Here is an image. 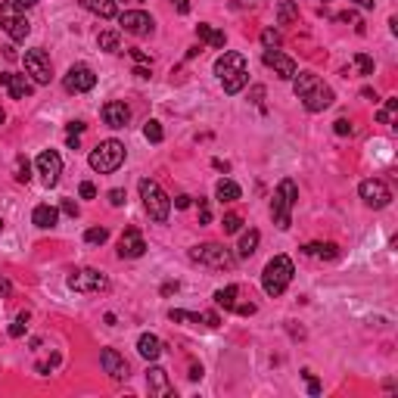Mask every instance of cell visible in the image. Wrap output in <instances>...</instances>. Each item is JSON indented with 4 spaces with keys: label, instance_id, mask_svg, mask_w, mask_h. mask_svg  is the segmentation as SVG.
I'll use <instances>...</instances> for the list:
<instances>
[{
    "label": "cell",
    "instance_id": "30",
    "mask_svg": "<svg viewBox=\"0 0 398 398\" xmlns=\"http://www.w3.org/2000/svg\"><path fill=\"white\" fill-rule=\"evenodd\" d=\"M277 19H280V25L296 22V19H298V6L292 3V0H280V6H277Z\"/></svg>",
    "mask_w": 398,
    "mask_h": 398
},
{
    "label": "cell",
    "instance_id": "21",
    "mask_svg": "<svg viewBox=\"0 0 398 398\" xmlns=\"http://www.w3.org/2000/svg\"><path fill=\"white\" fill-rule=\"evenodd\" d=\"M168 317L178 321V323H205V327H218V323H221V317H218L215 311H209V314H193V311L171 308V311H168Z\"/></svg>",
    "mask_w": 398,
    "mask_h": 398
},
{
    "label": "cell",
    "instance_id": "9",
    "mask_svg": "<svg viewBox=\"0 0 398 398\" xmlns=\"http://www.w3.org/2000/svg\"><path fill=\"white\" fill-rule=\"evenodd\" d=\"M68 290L72 292H106L109 290V280H106V274H100L97 267H78V271L68 274Z\"/></svg>",
    "mask_w": 398,
    "mask_h": 398
},
{
    "label": "cell",
    "instance_id": "18",
    "mask_svg": "<svg viewBox=\"0 0 398 398\" xmlns=\"http://www.w3.org/2000/svg\"><path fill=\"white\" fill-rule=\"evenodd\" d=\"M146 386H149V395H155V398L174 395V386H171V379H168L165 367H149V370H146Z\"/></svg>",
    "mask_w": 398,
    "mask_h": 398
},
{
    "label": "cell",
    "instance_id": "35",
    "mask_svg": "<svg viewBox=\"0 0 398 398\" xmlns=\"http://www.w3.org/2000/svg\"><path fill=\"white\" fill-rule=\"evenodd\" d=\"M28 311H22V314H19L16 317V323H12V327H10V336H12V339H19V336H25V330H28Z\"/></svg>",
    "mask_w": 398,
    "mask_h": 398
},
{
    "label": "cell",
    "instance_id": "34",
    "mask_svg": "<svg viewBox=\"0 0 398 398\" xmlns=\"http://www.w3.org/2000/svg\"><path fill=\"white\" fill-rule=\"evenodd\" d=\"M16 180L19 184H28L31 180V165H28L25 155H16Z\"/></svg>",
    "mask_w": 398,
    "mask_h": 398
},
{
    "label": "cell",
    "instance_id": "6",
    "mask_svg": "<svg viewBox=\"0 0 398 398\" xmlns=\"http://www.w3.org/2000/svg\"><path fill=\"white\" fill-rule=\"evenodd\" d=\"M140 199H143V209H146V215L153 218V221H168V211H171V199L165 196V190H162L159 184H155L153 178H143L140 180Z\"/></svg>",
    "mask_w": 398,
    "mask_h": 398
},
{
    "label": "cell",
    "instance_id": "1",
    "mask_svg": "<svg viewBox=\"0 0 398 398\" xmlns=\"http://www.w3.org/2000/svg\"><path fill=\"white\" fill-rule=\"evenodd\" d=\"M292 91L302 100V106L308 112H323L333 106V91L330 84H323L314 72H296L292 75Z\"/></svg>",
    "mask_w": 398,
    "mask_h": 398
},
{
    "label": "cell",
    "instance_id": "28",
    "mask_svg": "<svg viewBox=\"0 0 398 398\" xmlns=\"http://www.w3.org/2000/svg\"><path fill=\"white\" fill-rule=\"evenodd\" d=\"M81 6L91 12H97L100 19H112L115 16V0H81Z\"/></svg>",
    "mask_w": 398,
    "mask_h": 398
},
{
    "label": "cell",
    "instance_id": "13",
    "mask_svg": "<svg viewBox=\"0 0 398 398\" xmlns=\"http://www.w3.org/2000/svg\"><path fill=\"white\" fill-rule=\"evenodd\" d=\"M118 25H122L128 35H134V37L153 35V16L143 12V10H124L122 16H118Z\"/></svg>",
    "mask_w": 398,
    "mask_h": 398
},
{
    "label": "cell",
    "instance_id": "50",
    "mask_svg": "<svg viewBox=\"0 0 398 398\" xmlns=\"http://www.w3.org/2000/svg\"><path fill=\"white\" fill-rule=\"evenodd\" d=\"M131 56H134L137 62H149V53H143V50H131Z\"/></svg>",
    "mask_w": 398,
    "mask_h": 398
},
{
    "label": "cell",
    "instance_id": "62",
    "mask_svg": "<svg viewBox=\"0 0 398 398\" xmlns=\"http://www.w3.org/2000/svg\"><path fill=\"white\" fill-rule=\"evenodd\" d=\"M323 3H327V0H323Z\"/></svg>",
    "mask_w": 398,
    "mask_h": 398
},
{
    "label": "cell",
    "instance_id": "48",
    "mask_svg": "<svg viewBox=\"0 0 398 398\" xmlns=\"http://www.w3.org/2000/svg\"><path fill=\"white\" fill-rule=\"evenodd\" d=\"M66 131H68V134H81V131H84V122H68Z\"/></svg>",
    "mask_w": 398,
    "mask_h": 398
},
{
    "label": "cell",
    "instance_id": "37",
    "mask_svg": "<svg viewBox=\"0 0 398 398\" xmlns=\"http://www.w3.org/2000/svg\"><path fill=\"white\" fill-rule=\"evenodd\" d=\"M352 62H354V68H358L361 75H373V59L367 53H354Z\"/></svg>",
    "mask_w": 398,
    "mask_h": 398
},
{
    "label": "cell",
    "instance_id": "57",
    "mask_svg": "<svg viewBox=\"0 0 398 398\" xmlns=\"http://www.w3.org/2000/svg\"><path fill=\"white\" fill-rule=\"evenodd\" d=\"M361 97H364V100H377V93H373L370 87H364V91H361Z\"/></svg>",
    "mask_w": 398,
    "mask_h": 398
},
{
    "label": "cell",
    "instance_id": "26",
    "mask_svg": "<svg viewBox=\"0 0 398 398\" xmlns=\"http://www.w3.org/2000/svg\"><path fill=\"white\" fill-rule=\"evenodd\" d=\"M258 240H261L258 230H246V234L240 236V246H236V258H249V255H255Z\"/></svg>",
    "mask_w": 398,
    "mask_h": 398
},
{
    "label": "cell",
    "instance_id": "43",
    "mask_svg": "<svg viewBox=\"0 0 398 398\" xmlns=\"http://www.w3.org/2000/svg\"><path fill=\"white\" fill-rule=\"evenodd\" d=\"M302 377H305V379H308V392H311V395H321V383H317V379H314V377H311V373H308V370H305V373H302Z\"/></svg>",
    "mask_w": 398,
    "mask_h": 398
},
{
    "label": "cell",
    "instance_id": "36",
    "mask_svg": "<svg viewBox=\"0 0 398 398\" xmlns=\"http://www.w3.org/2000/svg\"><path fill=\"white\" fill-rule=\"evenodd\" d=\"M221 227H224V234H240V227H243V218L240 215H224V221H221Z\"/></svg>",
    "mask_w": 398,
    "mask_h": 398
},
{
    "label": "cell",
    "instance_id": "8",
    "mask_svg": "<svg viewBox=\"0 0 398 398\" xmlns=\"http://www.w3.org/2000/svg\"><path fill=\"white\" fill-rule=\"evenodd\" d=\"M193 261H199V265L205 267H218V271H224V267H234V255H230L227 246H221V243H202V246H196L190 252Z\"/></svg>",
    "mask_w": 398,
    "mask_h": 398
},
{
    "label": "cell",
    "instance_id": "32",
    "mask_svg": "<svg viewBox=\"0 0 398 398\" xmlns=\"http://www.w3.org/2000/svg\"><path fill=\"white\" fill-rule=\"evenodd\" d=\"M97 44H100V50H106V53H115L118 50V31H100Z\"/></svg>",
    "mask_w": 398,
    "mask_h": 398
},
{
    "label": "cell",
    "instance_id": "56",
    "mask_svg": "<svg viewBox=\"0 0 398 398\" xmlns=\"http://www.w3.org/2000/svg\"><path fill=\"white\" fill-rule=\"evenodd\" d=\"M178 12H190V0H178Z\"/></svg>",
    "mask_w": 398,
    "mask_h": 398
},
{
    "label": "cell",
    "instance_id": "17",
    "mask_svg": "<svg viewBox=\"0 0 398 398\" xmlns=\"http://www.w3.org/2000/svg\"><path fill=\"white\" fill-rule=\"evenodd\" d=\"M143 252H146V243H143L140 230L128 227L122 234V240H118V255H122V258H140Z\"/></svg>",
    "mask_w": 398,
    "mask_h": 398
},
{
    "label": "cell",
    "instance_id": "61",
    "mask_svg": "<svg viewBox=\"0 0 398 398\" xmlns=\"http://www.w3.org/2000/svg\"><path fill=\"white\" fill-rule=\"evenodd\" d=\"M0 230H3V218H0Z\"/></svg>",
    "mask_w": 398,
    "mask_h": 398
},
{
    "label": "cell",
    "instance_id": "25",
    "mask_svg": "<svg viewBox=\"0 0 398 398\" xmlns=\"http://www.w3.org/2000/svg\"><path fill=\"white\" fill-rule=\"evenodd\" d=\"M302 252H305V255H314V258L333 261L336 255H339V246H336V243H308V246H305Z\"/></svg>",
    "mask_w": 398,
    "mask_h": 398
},
{
    "label": "cell",
    "instance_id": "5",
    "mask_svg": "<svg viewBox=\"0 0 398 398\" xmlns=\"http://www.w3.org/2000/svg\"><path fill=\"white\" fill-rule=\"evenodd\" d=\"M124 155H128V149H124L122 140H103V143H97V149H93L91 155H87V162H91L93 171L112 174V171H118V168H122Z\"/></svg>",
    "mask_w": 398,
    "mask_h": 398
},
{
    "label": "cell",
    "instance_id": "11",
    "mask_svg": "<svg viewBox=\"0 0 398 398\" xmlns=\"http://www.w3.org/2000/svg\"><path fill=\"white\" fill-rule=\"evenodd\" d=\"M93 84H97V75H93V68L84 66V62L72 66L66 72V78H62V87H66L68 93H87V91H93Z\"/></svg>",
    "mask_w": 398,
    "mask_h": 398
},
{
    "label": "cell",
    "instance_id": "12",
    "mask_svg": "<svg viewBox=\"0 0 398 398\" xmlns=\"http://www.w3.org/2000/svg\"><path fill=\"white\" fill-rule=\"evenodd\" d=\"M358 193H361V199H364L367 205H373V209H386V205L392 202V190L383 184V180H377V178L361 180Z\"/></svg>",
    "mask_w": 398,
    "mask_h": 398
},
{
    "label": "cell",
    "instance_id": "42",
    "mask_svg": "<svg viewBox=\"0 0 398 398\" xmlns=\"http://www.w3.org/2000/svg\"><path fill=\"white\" fill-rule=\"evenodd\" d=\"M81 199H93V196H97V187H93L91 184V180H84V184H81Z\"/></svg>",
    "mask_w": 398,
    "mask_h": 398
},
{
    "label": "cell",
    "instance_id": "3",
    "mask_svg": "<svg viewBox=\"0 0 398 398\" xmlns=\"http://www.w3.org/2000/svg\"><path fill=\"white\" fill-rule=\"evenodd\" d=\"M292 274H296L292 261L286 258V255H274V258L265 265V271H261V290H265L271 298L283 296L286 286L292 283Z\"/></svg>",
    "mask_w": 398,
    "mask_h": 398
},
{
    "label": "cell",
    "instance_id": "22",
    "mask_svg": "<svg viewBox=\"0 0 398 398\" xmlns=\"http://www.w3.org/2000/svg\"><path fill=\"white\" fill-rule=\"evenodd\" d=\"M31 221H35V227L50 230V227H56V221H59V209H53L50 202H41L35 211H31Z\"/></svg>",
    "mask_w": 398,
    "mask_h": 398
},
{
    "label": "cell",
    "instance_id": "45",
    "mask_svg": "<svg viewBox=\"0 0 398 398\" xmlns=\"http://www.w3.org/2000/svg\"><path fill=\"white\" fill-rule=\"evenodd\" d=\"M234 311L246 317V314H255V305H252V302H249V305H234Z\"/></svg>",
    "mask_w": 398,
    "mask_h": 398
},
{
    "label": "cell",
    "instance_id": "55",
    "mask_svg": "<svg viewBox=\"0 0 398 398\" xmlns=\"http://www.w3.org/2000/svg\"><path fill=\"white\" fill-rule=\"evenodd\" d=\"M168 292H178V283H165V286H162V296H168Z\"/></svg>",
    "mask_w": 398,
    "mask_h": 398
},
{
    "label": "cell",
    "instance_id": "40",
    "mask_svg": "<svg viewBox=\"0 0 398 398\" xmlns=\"http://www.w3.org/2000/svg\"><path fill=\"white\" fill-rule=\"evenodd\" d=\"M333 131L339 137H345V134H352V122L348 118H336V124H333Z\"/></svg>",
    "mask_w": 398,
    "mask_h": 398
},
{
    "label": "cell",
    "instance_id": "52",
    "mask_svg": "<svg viewBox=\"0 0 398 398\" xmlns=\"http://www.w3.org/2000/svg\"><path fill=\"white\" fill-rule=\"evenodd\" d=\"M174 205H178V209H190V196H178Z\"/></svg>",
    "mask_w": 398,
    "mask_h": 398
},
{
    "label": "cell",
    "instance_id": "20",
    "mask_svg": "<svg viewBox=\"0 0 398 398\" xmlns=\"http://www.w3.org/2000/svg\"><path fill=\"white\" fill-rule=\"evenodd\" d=\"M103 122L109 124V128H128L131 122V109L122 103V100H112V103L103 106Z\"/></svg>",
    "mask_w": 398,
    "mask_h": 398
},
{
    "label": "cell",
    "instance_id": "33",
    "mask_svg": "<svg viewBox=\"0 0 398 398\" xmlns=\"http://www.w3.org/2000/svg\"><path fill=\"white\" fill-rule=\"evenodd\" d=\"M106 240H109V230L106 227H91L84 234V243H91V246H103Z\"/></svg>",
    "mask_w": 398,
    "mask_h": 398
},
{
    "label": "cell",
    "instance_id": "2",
    "mask_svg": "<svg viewBox=\"0 0 398 398\" xmlns=\"http://www.w3.org/2000/svg\"><path fill=\"white\" fill-rule=\"evenodd\" d=\"M215 75L221 78V84L227 93H240L249 81L246 56L236 53V50H224V53L215 59Z\"/></svg>",
    "mask_w": 398,
    "mask_h": 398
},
{
    "label": "cell",
    "instance_id": "4",
    "mask_svg": "<svg viewBox=\"0 0 398 398\" xmlns=\"http://www.w3.org/2000/svg\"><path fill=\"white\" fill-rule=\"evenodd\" d=\"M296 199H298V187L292 178H283L274 190V199H271V215H274V224L280 230H290L292 224V209H296Z\"/></svg>",
    "mask_w": 398,
    "mask_h": 398
},
{
    "label": "cell",
    "instance_id": "7",
    "mask_svg": "<svg viewBox=\"0 0 398 398\" xmlns=\"http://www.w3.org/2000/svg\"><path fill=\"white\" fill-rule=\"evenodd\" d=\"M25 6H19L16 0H6V3H0V28L6 31V35L12 37V41H25L31 31V22L25 19Z\"/></svg>",
    "mask_w": 398,
    "mask_h": 398
},
{
    "label": "cell",
    "instance_id": "41",
    "mask_svg": "<svg viewBox=\"0 0 398 398\" xmlns=\"http://www.w3.org/2000/svg\"><path fill=\"white\" fill-rule=\"evenodd\" d=\"M62 211H66L68 218H78V202H75V199H62Z\"/></svg>",
    "mask_w": 398,
    "mask_h": 398
},
{
    "label": "cell",
    "instance_id": "60",
    "mask_svg": "<svg viewBox=\"0 0 398 398\" xmlns=\"http://www.w3.org/2000/svg\"><path fill=\"white\" fill-rule=\"evenodd\" d=\"M3 122H6V112H3V109H0V124H3Z\"/></svg>",
    "mask_w": 398,
    "mask_h": 398
},
{
    "label": "cell",
    "instance_id": "29",
    "mask_svg": "<svg viewBox=\"0 0 398 398\" xmlns=\"http://www.w3.org/2000/svg\"><path fill=\"white\" fill-rule=\"evenodd\" d=\"M215 196L221 199V202H236V199H240V187H236L230 178H224L215 184Z\"/></svg>",
    "mask_w": 398,
    "mask_h": 398
},
{
    "label": "cell",
    "instance_id": "39",
    "mask_svg": "<svg viewBox=\"0 0 398 398\" xmlns=\"http://www.w3.org/2000/svg\"><path fill=\"white\" fill-rule=\"evenodd\" d=\"M336 19H339V22H352V25H354V28H358V31H364V25H361V19H358V16H354V12H352V10L339 12V16H336Z\"/></svg>",
    "mask_w": 398,
    "mask_h": 398
},
{
    "label": "cell",
    "instance_id": "16",
    "mask_svg": "<svg viewBox=\"0 0 398 398\" xmlns=\"http://www.w3.org/2000/svg\"><path fill=\"white\" fill-rule=\"evenodd\" d=\"M0 87H3L12 100H25V97H31V91H35V84L19 72H0Z\"/></svg>",
    "mask_w": 398,
    "mask_h": 398
},
{
    "label": "cell",
    "instance_id": "10",
    "mask_svg": "<svg viewBox=\"0 0 398 398\" xmlns=\"http://www.w3.org/2000/svg\"><path fill=\"white\" fill-rule=\"evenodd\" d=\"M25 72L31 75L35 84H50V78H53V66H50L47 50H44V47L25 50Z\"/></svg>",
    "mask_w": 398,
    "mask_h": 398
},
{
    "label": "cell",
    "instance_id": "14",
    "mask_svg": "<svg viewBox=\"0 0 398 398\" xmlns=\"http://www.w3.org/2000/svg\"><path fill=\"white\" fill-rule=\"evenodd\" d=\"M261 59H265V66L267 68H274V75H277V78H283V81H292V75L298 72L296 68V59H292V56H286L283 50H265V56H261Z\"/></svg>",
    "mask_w": 398,
    "mask_h": 398
},
{
    "label": "cell",
    "instance_id": "19",
    "mask_svg": "<svg viewBox=\"0 0 398 398\" xmlns=\"http://www.w3.org/2000/svg\"><path fill=\"white\" fill-rule=\"evenodd\" d=\"M100 364H103V370L109 373L112 379H128V361H124L115 348H103V352H100Z\"/></svg>",
    "mask_w": 398,
    "mask_h": 398
},
{
    "label": "cell",
    "instance_id": "44",
    "mask_svg": "<svg viewBox=\"0 0 398 398\" xmlns=\"http://www.w3.org/2000/svg\"><path fill=\"white\" fill-rule=\"evenodd\" d=\"M109 202L112 205H124V190H109Z\"/></svg>",
    "mask_w": 398,
    "mask_h": 398
},
{
    "label": "cell",
    "instance_id": "58",
    "mask_svg": "<svg viewBox=\"0 0 398 398\" xmlns=\"http://www.w3.org/2000/svg\"><path fill=\"white\" fill-rule=\"evenodd\" d=\"M354 3H361L364 10H373V0H354Z\"/></svg>",
    "mask_w": 398,
    "mask_h": 398
},
{
    "label": "cell",
    "instance_id": "49",
    "mask_svg": "<svg viewBox=\"0 0 398 398\" xmlns=\"http://www.w3.org/2000/svg\"><path fill=\"white\" fill-rule=\"evenodd\" d=\"M10 292H12V283L6 277H0V296H10Z\"/></svg>",
    "mask_w": 398,
    "mask_h": 398
},
{
    "label": "cell",
    "instance_id": "38",
    "mask_svg": "<svg viewBox=\"0 0 398 398\" xmlns=\"http://www.w3.org/2000/svg\"><path fill=\"white\" fill-rule=\"evenodd\" d=\"M261 44H265L267 50L280 47V31H274V28H265V31H261Z\"/></svg>",
    "mask_w": 398,
    "mask_h": 398
},
{
    "label": "cell",
    "instance_id": "24",
    "mask_svg": "<svg viewBox=\"0 0 398 398\" xmlns=\"http://www.w3.org/2000/svg\"><path fill=\"white\" fill-rule=\"evenodd\" d=\"M137 352H140V358H146V361H159L162 339L153 336V333H140V339H137Z\"/></svg>",
    "mask_w": 398,
    "mask_h": 398
},
{
    "label": "cell",
    "instance_id": "53",
    "mask_svg": "<svg viewBox=\"0 0 398 398\" xmlns=\"http://www.w3.org/2000/svg\"><path fill=\"white\" fill-rule=\"evenodd\" d=\"M81 143H78V134H68V149H78Z\"/></svg>",
    "mask_w": 398,
    "mask_h": 398
},
{
    "label": "cell",
    "instance_id": "23",
    "mask_svg": "<svg viewBox=\"0 0 398 398\" xmlns=\"http://www.w3.org/2000/svg\"><path fill=\"white\" fill-rule=\"evenodd\" d=\"M196 37H199L202 44H209V47H215V50H221L224 44H227L224 31L215 28V25H209V22H199V25H196Z\"/></svg>",
    "mask_w": 398,
    "mask_h": 398
},
{
    "label": "cell",
    "instance_id": "59",
    "mask_svg": "<svg viewBox=\"0 0 398 398\" xmlns=\"http://www.w3.org/2000/svg\"><path fill=\"white\" fill-rule=\"evenodd\" d=\"M16 3H19V6H35L37 0H16Z\"/></svg>",
    "mask_w": 398,
    "mask_h": 398
},
{
    "label": "cell",
    "instance_id": "27",
    "mask_svg": "<svg viewBox=\"0 0 398 398\" xmlns=\"http://www.w3.org/2000/svg\"><path fill=\"white\" fill-rule=\"evenodd\" d=\"M236 296H240V286L230 283V286H224V290L215 292V305H218V308H224V311H234Z\"/></svg>",
    "mask_w": 398,
    "mask_h": 398
},
{
    "label": "cell",
    "instance_id": "54",
    "mask_svg": "<svg viewBox=\"0 0 398 398\" xmlns=\"http://www.w3.org/2000/svg\"><path fill=\"white\" fill-rule=\"evenodd\" d=\"M134 75H137V78H149V68H143V66H137V68H134Z\"/></svg>",
    "mask_w": 398,
    "mask_h": 398
},
{
    "label": "cell",
    "instance_id": "47",
    "mask_svg": "<svg viewBox=\"0 0 398 398\" xmlns=\"http://www.w3.org/2000/svg\"><path fill=\"white\" fill-rule=\"evenodd\" d=\"M383 112H386L389 118L395 115V112H398V100H386V109H383Z\"/></svg>",
    "mask_w": 398,
    "mask_h": 398
},
{
    "label": "cell",
    "instance_id": "31",
    "mask_svg": "<svg viewBox=\"0 0 398 398\" xmlns=\"http://www.w3.org/2000/svg\"><path fill=\"white\" fill-rule=\"evenodd\" d=\"M143 137H146L149 143H162L165 140V131H162V124L155 122V118H149V122L143 124Z\"/></svg>",
    "mask_w": 398,
    "mask_h": 398
},
{
    "label": "cell",
    "instance_id": "15",
    "mask_svg": "<svg viewBox=\"0 0 398 398\" xmlns=\"http://www.w3.org/2000/svg\"><path fill=\"white\" fill-rule=\"evenodd\" d=\"M37 174H41V180L47 187H56L59 184V174H62V159L59 153H53V149H44L41 155H37Z\"/></svg>",
    "mask_w": 398,
    "mask_h": 398
},
{
    "label": "cell",
    "instance_id": "51",
    "mask_svg": "<svg viewBox=\"0 0 398 398\" xmlns=\"http://www.w3.org/2000/svg\"><path fill=\"white\" fill-rule=\"evenodd\" d=\"M190 379H202V367L199 364H190Z\"/></svg>",
    "mask_w": 398,
    "mask_h": 398
},
{
    "label": "cell",
    "instance_id": "46",
    "mask_svg": "<svg viewBox=\"0 0 398 398\" xmlns=\"http://www.w3.org/2000/svg\"><path fill=\"white\" fill-rule=\"evenodd\" d=\"M209 218H211V215H209V205H205L202 199H199V221H202V224H209Z\"/></svg>",
    "mask_w": 398,
    "mask_h": 398
}]
</instances>
